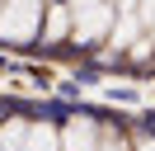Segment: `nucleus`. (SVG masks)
<instances>
[{"label": "nucleus", "instance_id": "nucleus-1", "mask_svg": "<svg viewBox=\"0 0 155 151\" xmlns=\"http://www.w3.org/2000/svg\"><path fill=\"white\" fill-rule=\"evenodd\" d=\"M0 9H5V14H0V33L5 38H33L42 0H5Z\"/></svg>", "mask_w": 155, "mask_h": 151}, {"label": "nucleus", "instance_id": "nucleus-2", "mask_svg": "<svg viewBox=\"0 0 155 151\" xmlns=\"http://www.w3.org/2000/svg\"><path fill=\"white\" fill-rule=\"evenodd\" d=\"M108 24H113V5H94V9H80V14H75V38H80V43H89V38L108 33Z\"/></svg>", "mask_w": 155, "mask_h": 151}, {"label": "nucleus", "instance_id": "nucleus-3", "mask_svg": "<svg viewBox=\"0 0 155 151\" xmlns=\"http://www.w3.org/2000/svg\"><path fill=\"white\" fill-rule=\"evenodd\" d=\"M61 146H66V151H99V132H94V123H89V118H75L66 132H61Z\"/></svg>", "mask_w": 155, "mask_h": 151}, {"label": "nucleus", "instance_id": "nucleus-4", "mask_svg": "<svg viewBox=\"0 0 155 151\" xmlns=\"http://www.w3.org/2000/svg\"><path fill=\"white\" fill-rule=\"evenodd\" d=\"M57 146H61V132L42 128V123H33V128H28V142H24V151H57Z\"/></svg>", "mask_w": 155, "mask_h": 151}, {"label": "nucleus", "instance_id": "nucleus-5", "mask_svg": "<svg viewBox=\"0 0 155 151\" xmlns=\"http://www.w3.org/2000/svg\"><path fill=\"white\" fill-rule=\"evenodd\" d=\"M66 33V5H52V14H47V38H61Z\"/></svg>", "mask_w": 155, "mask_h": 151}, {"label": "nucleus", "instance_id": "nucleus-6", "mask_svg": "<svg viewBox=\"0 0 155 151\" xmlns=\"http://www.w3.org/2000/svg\"><path fill=\"white\" fill-rule=\"evenodd\" d=\"M99 151H127V146H122V137H117V142L108 137V142H99Z\"/></svg>", "mask_w": 155, "mask_h": 151}, {"label": "nucleus", "instance_id": "nucleus-7", "mask_svg": "<svg viewBox=\"0 0 155 151\" xmlns=\"http://www.w3.org/2000/svg\"><path fill=\"white\" fill-rule=\"evenodd\" d=\"M136 151H155V137H146V142H141V146H136Z\"/></svg>", "mask_w": 155, "mask_h": 151}, {"label": "nucleus", "instance_id": "nucleus-8", "mask_svg": "<svg viewBox=\"0 0 155 151\" xmlns=\"http://www.w3.org/2000/svg\"><path fill=\"white\" fill-rule=\"evenodd\" d=\"M150 28H155V24H150Z\"/></svg>", "mask_w": 155, "mask_h": 151}]
</instances>
